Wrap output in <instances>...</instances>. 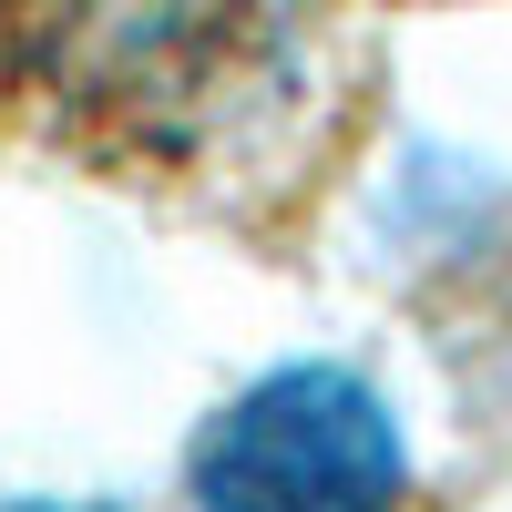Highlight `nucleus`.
<instances>
[{"instance_id": "1", "label": "nucleus", "mask_w": 512, "mask_h": 512, "mask_svg": "<svg viewBox=\"0 0 512 512\" xmlns=\"http://www.w3.org/2000/svg\"><path fill=\"white\" fill-rule=\"evenodd\" d=\"M390 123L369 0H0V164L308 256Z\"/></svg>"}, {"instance_id": "3", "label": "nucleus", "mask_w": 512, "mask_h": 512, "mask_svg": "<svg viewBox=\"0 0 512 512\" xmlns=\"http://www.w3.org/2000/svg\"><path fill=\"white\" fill-rule=\"evenodd\" d=\"M379 21H400V11H512V0H369Z\"/></svg>"}, {"instance_id": "2", "label": "nucleus", "mask_w": 512, "mask_h": 512, "mask_svg": "<svg viewBox=\"0 0 512 512\" xmlns=\"http://www.w3.org/2000/svg\"><path fill=\"white\" fill-rule=\"evenodd\" d=\"M410 451L359 369H277L236 390L185 451L195 512H400Z\"/></svg>"}, {"instance_id": "4", "label": "nucleus", "mask_w": 512, "mask_h": 512, "mask_svg": "<svg viewBox=\"0 0 512 512\" xmlns=\"http://www.w3.org/2000/svg\"><path fill=\"white\" fill-rule=\"evenodd\" d=\"M0 512H113V502H41V492H21V502H0Z\"/></svg>"}]
</instances>
